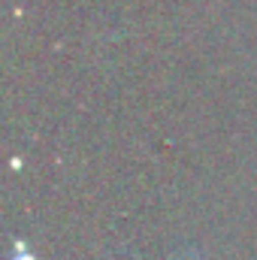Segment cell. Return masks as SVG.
Segmentation results:
<instances>
[{
  "label": "cell",
  "mask_w": 257,
  "mask_h": 260,
  "mask_svg": "<svg viewBox=\"0 0 257 260\" xmlns=\"http://www.w3.org/2000/svg\"><path fill=\"white\" fill-rule=\"evenodd\" d=\"M170 260H203L200 251H194V248H182V251H176Z\"/></svg>",
  "instance_id": "obj_1"
},
{
  "label": "cell",
  "mask_w": 257,
  "mask_h": 260,
  "mask_svg": "<svg viewBox=\"0 0 257 260\" xmlns=\"http://www.w3.org/2000/svg\"><path fill=\"white\" fill-rule=\"evenodd\" d=\"M18 260H34V257H27V254H21V257H18Z\"/></svg>",
  "instance_id": "obj_2"
}]
</instances>
